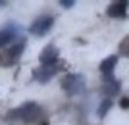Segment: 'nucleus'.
<instances>
[{"label": "nucleus", "instance_id": "obj_1", "mask_svg": "<svg viewBox=\"0 0 129 125\" xmlns=\"http://www.w3.org/2000/svg\"><path fill=\"white\" fill-rule=\"evenodd\" d=\"M41 115V108H39L35 102H27V104H23V106H19V108H16V110H12V114H10V117L12 119H23V121H35Z\"/></svg>", "mask_w": 129, "mask_h": 125}, {"label": "nucleus", "instance_id": "obj_2", "mask_svg": "<svg viewBox=\"0 0 129 125\" xmlns=\"http://www.w3.org/2000/svg\"><path fill=\"white\" fill-rule=\"evenodd\" d=\"M85 87H87L85 77L79 75V73H70V75H66L64 79H62V89H64L66 93H70V94L83 93Z\"/></svg>", "mask_w": 129, "mask_h": 125}, {"label": "nucleus", "instance_id": "obj_3", "mask_svg": "<svg viewBox=\"0 0 129 125\" xmlns=\"http://www.w3.org/2000/svg\"><path fill=\"white\" fill-rule=\"evenodd\" d=\"M52 25H54V17L52 16H41V17H37V19L31 23L29 31H31V35L43 37V35H46V33L52 29Z\"/></svg>", "mask_w": 129, "mask_h": 125}, {"label": "nucleus", "instance_id": "obj_4", "mask_svg": "<svg viewBox=\"0 0 129 125\" xmlns=\"http://www.w3.org/2000/svg\"><path fill=\"white\" fill-rule=\"evenodd\" d=\"M127 6H129L127 0H118V2H112V4L108 6L106 14H108L110 17H125V16H127Z\"/></svg>", "mask_w": 129, "mask_h": 125}, {"label": "nucleus", "instance_id": "obj_5", "mask_svg": "<svg viewBox=\"0 0 129 125\" xmlns=\"http://www.w3.org/2000/svg\"><path fill=\"white\" fill-rule=\"evenodd\" d=\"M56 58H58V48H56L54 44H50V46L44 48L43 54H41V64L43 65H54Z\"/></svg>", "mask_w": 129, "mask_h": 125}, {"label": "nucleus", "instance_id": "obj_6", "mask_svg": "<svg viewBox=\"0 0 129 125\" xmlns=\"http://www.w3.org/2000/svg\"><path fill=\"white\" fill-rule=\"evenodd\" d=\"M119 89H121V83H119L118 79L108 77L106 83H104V87H102V93L106 94V96H114V94H118V93H119Z\"/></svg>", "mask_w": 129, "mask_h": 125}, {"label": "nucleus", "instance_id": "obj_7", "mask_svg": "<svg viewBox=\"0 0 129 125\" xmlns=\"http://www.w3.org/2000/svg\"><path fill=\"white\" fill-rule=\"evenodd\" d=\"M54 73H56V67H54V65H43V67H39V69L35 71V77H37L41 83H46Z\"/></svg>", "mask_w": 129, "mask_h": 125}, {"label": "nucleus", "instance_id": "obj_8", "mask_svg": "<svg viewBox=\"0 0 129 125\" xmlns=\"http://www.w3.org/2000/svg\"><path fill=\"white\" fill-rule=\"evenodd\" d=\"M116 64H118V56H108L106 60H102V64H100V71H102L106 77H110V73L114 71Z\"/></svg>", "mask_w": 129, "mask_h": 125}, {"label": "nucleus", "instance_id": "obj_9", "mask_svg": "<svg viewBox=\"0 0 129 125\" xmlns=\"http://www.w3.org/2000/svg\"><path fill=\"white\" fill-rule=\"evenodd\" d=\"M14 37H16V33H14V29H12V27L0 29V48H2V46H6L8 43H12V40H14Z\"/></svg>", "mask_w": 129, "mask_h": 125}, {"label": "nucleus", "instance_id": "obj_10", "mask_svg": "<svg viewBox=\"0 0 129 125\" xmlns=\"http://www.w3.org/2000/svg\"><path fill=\"white\" fill-rule=\"evenodd\" d=\"M23 48H25V43H19V44H16V46H12L10 50H8V54H6V58L8 60H16L17 56L23 52Z\"/></svg>", "mask_w": 129, "mask_h": 125}, {"label": "nucleus", "instance_id": "obj_11", "mask_svg": "<svg viewBox=\"0 0 129 125\" xmlns=\"http://www.w3.org/2000/svg\"><path fill=\"white\" fill-rule=\"evenodd\" d=\"M110 108H112V100H104V102L98 106V117H104Z\"/></svg>", "mask_w": 129, "mask_h": 125}, {"label": "nucleus", "instance_id": "obj_12", "mask_svg": "<svg viewBox=\"0 0 129 125\" xmlns=\"http://www.w3.org/2000/svg\"><path fill=\"white\" fill-rule=\"evenodd\" d=\"M119 50H121V54H123V56H129V35L119 43Z\"/></svg>", "mask_w": 129, "mask_h": 125}, {"label": "nucleus", "instance_id": "obj_13", "mask_svg": "<svg viewBox=\"0 0 129 125\" xmlns=\"http://www.w3.org/2000/svg\"><path fill=\"white\" fill-rule=\"evenodd\" d=\"M60 4L64 6V8H71V6L75 4V0H62V2H60Z\"/></svg>", "mask_w": 129, "mask_h": 125}, {"label": "nucleus", "instance_id": "obj_14", "mask_svg": "<svg viewBox=\"0 0 129 125\" xmlns=\"http://www.w3.org/2000/svg\"><path fill=\"white\" fill-rule=\"evenodd\" d=\"M121 108H129V98H123V100H121Z\"/></svg>", "mask_w": 129, "mask_h": 125}, {"label": "nucleus", "instance_id": "obj_15", "mask_svg": "<svg viewBox=\"0 0 129 125\" xmlns=\"http://www.w3.org/2000/svg\"><path fill=\"white\" fill-rule=\"evenodd\" d=\"M4 4H8V2H6V0H0V6H4Z\"/></svg>", "mask_w": 129, "mask_h": 125}]
</instances>
